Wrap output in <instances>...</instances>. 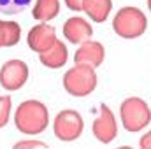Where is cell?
Here are the masks:
<instances>
[{
	"label": "cell",
	"mask_w": 151,
	"mask_h": 149,
	"mask_svg": "<svg viewBox=\"0 0 151 149\" xmlns=\"http://www.w3.org/2000/svg\"><path fill=\"white\" fill-rule=\"evenodd\" d=\"M91 133L100 144H111L118 137L116 116H114V112L111 111V107L107 104H100L99 116L95 117V121L91 125Z\"/></svg>",
	"instance_id": "7"
},
{
	"label": "cell",
	"mask_w": 151,
	"mask_h": 149,
	"mask_svg": "<svg viewBox=\"0 0 151 149\" xmlns=\"http://www.w3.org/2000/svg\"><path fill=\"white\" fill-rule=\"evenodd\" d=\"M21 39V27L16 21L0 19V47H12Z\"/></svg>",
	"instance_id": "14"
},
{
	"label": "cell",
	"mask_w": 151,
	"mask_h": 149,
	"mask_svg": "<svg viewBox=\"0 0 151 149\" xmlns=\"http://www.w3.org/2000/svg\"><path fill=\"white\" fill-rule=\"evenodd\" d=\"M55 42H56V30H55V27H51L47 23H39L28 30L27 44L37 54L47 51Z\"/></svg>",
	"instance_id": "8"
},
{
	"label": "cell",
	"mask_w": 151,
	"mask_h": 149,
	"mask_svg": "<svg viewBox=\"0 0 151 149\" xmlns=\"http://www.w3.org/2000/svg\"><path fill=\"white\" fill-rule=\"evenodd\" d=\"M148 30V18L139 7L125 5L113 18V32L125 40L142 37Z\"/></svg>",
	"instance_id": "2"
},
{
	"label": "cell",
	"mask_w": 151,
	"mask_h": 149,
	"mask_svg": "<svg viewBox=\"0 0 151 149\" xmlns=\"http://www.w3.org/2000/svg\"><path fill=\"white\" fill-rule=\"evenodd\" d=\"M14 149H47V144L39 140V139H25V140H19L16 142Z\"/></svg>",
	"instance_id": "17"
},
{
	"label": "cell",
	"mask_w": 151,
	"mask_h": 149,
	"mask_svg": "<svg viewBox=\"0 0 151 149\" xmlns=\"http://www.w3.org/2000/svg\"><path fill=\"white\" fill-rule=\"evenodd\" d=\"M69 60V49L67 46L56 39V42L44 53L39 54V62L46 67V69H51V70H56V69H62L65 67Z\"/></svg>",
	"instance_id": "11"
},
{
	"label": "cell",
	"mask_w": 151,
	"mask_h": 149,
	"mask_svg": "<svg viewBox=\"0 0 151 149\" xmlns=\"http://www.w3.org/2000/svg\"><path fill=\"white\" fill-rule=\"evenodd\" d=\"M84 132V119L74 109L60 111L53 121V133L62 142H74Z\"/></svg>",
	"instance_id": "5"
},
{
	"label": "cell",
	"mask_w": 151,
	"mask_h": 149,
	"mask_svg": "<svg viewBox=\"0 0 151 149\" xmlns=\"http://www.w3.org/2000/svg\"><path fill=\"white\" fill-rule=\"evenodd\" d=\"M148 9H150V12H151V0H148Z\"/></svg>",
	"instance_id": "20"
},
{
	"label": "cell",
	"mask_w": 151,
	"mask_h": 149,
	"mask_svg": "<svg viewBox=\"0 0 151 149\" xmlns=\"http://www.w3.org/2000/svg\"><path fill=\"white\" fill-rule=\"evenodd\" d=\"M32 2L34 0H0V12L7 16L21 14L32 5Z\"/></svg>",
	"instance_id": "15"
},
{
	"label": "cell",
	"mask_w": 151,
	"mask_h": 149,
	"mask_svg": "<svg viewBox=\"0 0 151 149\" xmlns=\"http://www.w3.org/2000/svg\"><path fill=\"white\" fill-rule=\"evenodd\" d=\"M63 2H65V5H67L69 11H72V12H83L84 0H63Z\"/></svg>",
	"instance_id": "18"
},
{
	"label": "cell",
	"mask_w": 151,
	"mask_h": 149,
	"mask_svg": "<svg viewBox=\"0 0 151 149\" xmlns=\"http://www.w3.org/2000/svg\"><path fill=\"white\" fill-rule=\"evenodd\" d=\"M113 11V0H84L83 12L93 23H104Z\"/></svg>",
	"instance_id": "12"
},
{
	"label": "cell",
	"mask_w": 151,
	"mask_h": 149,
	"mask_svg": "<svg viewBox=\"0 0 151 149\" xmlns=\"http://www.w3.org/2000/svg\"><path fill=\"white\" fill-rule=\"evenodd\" d=\"M119 119L127 132H142L151 123V109L141 97H128L119 105Z\"/></svg>",
	"instance_id": "4"
},
{
	"label": "cell",
	"mask_w": 151,
	"mask_h": 149,
	"mask_svg": "<svg viewBox=\"0 0 151 149\" xmlns=\"http://www.w3.org/2000/svg\"><path fill=\"white\" fill-rule=\"evenodd\" d=\"M11 111H12V98L9 95L0 97V128H4L9 123Z\"/></svg>",
	"instance_id": "16"
},
{
	"label": "cell",
	"mask_w": 151,
	"mask_h": 149,
	"mask_svg": "<svg viewBox=\"0 0 151 149\" xmlns=\"http://www.w3.org/2000/svg\"><path fill=\"white\" fill-rule=\"evenodd\" d=\"M106 60V49L104 44L99 40H86L83 44H79V47L74 53V63L79 65H90L93 69L100 67Z\"/></svg>",
	"instance_id": "9"
},
{
	"label": "cell",
	"mask_w": 151,
	"mask_h": 149,
	"mask_svg": "<svg viewBox=\"0 0 151 149\" xmlns=\"http://www.w3.org/2000/svg\"><path fill=\"white\" fill-rule=\"evenodd\" d=\"M62 34L65 40H69L70 44H83L86 40H90L93 35V27L90 25V21L86 18H81V16H72L69 18L63 27H62Z\"/></svg>",
	"instance_id": "10"
},
{
	"label": "cell",
	"mask_w": 151,
	"mask_h": 149,
	"mask_svg": "<svg viewBox=\"0 0 151 149\" xmlns=\"http://www.w3.org/2000/svg\"><path fill=\"white\" fill-rule=\"evenodd\" d=\"M60 12V0H35L32 9V18L39 23H47L55 19Z\"/></svg>",
	"instance_id": "13"
},
{
	"label": "cell",
	"mask_w": 151,
	"mask_h": 149,
	"mask_svg": "<svg viewBox=\"0 0 151 149\" xmlns=\"http://www.w3.org/2000/svg\"><path fill=\"white\" fill-rule=\"evenodd\" d=\"M139 148L141 149H151V130H148V132L139 139Z\"/></svg>",
	"instance_id": "19"
},
{
	"label": "cell",
	"mask_w": 151,
	"mask_h": 149,
	"mask_svg": "<svg viewBox=\"0 0 151 149\" xmlns=\"http://www.w3.org/2000/svg\"><path fill=\"white\" fill-rule=\"evenodd\" d=\"M97 82H99V77L95 69L90 65H79V63H74V67L69 69L62 79L63 90L76 98H84L91 95L97 88Z\"/></svg>",
	"instance_id": "3"
},
{
	"label": "cell",
	"mask_w": 151,
	"mask_h": 149,
	"mask_svg": "<svg viewBox=\"0 0 151 149\" xmlns=\"http://www.w3.org/2000/svg\"><path fill=\"white\" fill-rule=\"evenodd\" d=\"M16 130L23 135H40L49 125V111L40 100H25L14 111Z\"/></svg>",
	"instance_id": "1"
},
{
	"label": "cell",
	"mask_w": 151,
	"mask_h": 149,
	"mask_svg": "<svg viewBox=\"0 0 151 149\" xmlns=\"http://www.w3.org/2000/svg\"><path fill=\"white\" fill-rule=\"evenodd\" d=\"M30 77V69L23 60L12 58L0 67V86L5 91H16L27 84Z\"/></svg>",
	"instance_id": "6"
}]
</instances>
